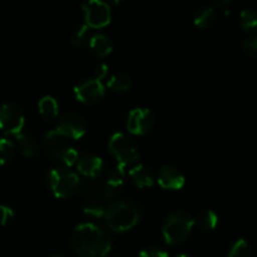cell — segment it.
<instances>
[{
    "label": "cell",
    "mask_w": 257,
    "mask_h": 257,
    "mask_svg": "<svg viewBox=\"0 0 257 257\" xmlns=\"http://www.w3.org/2000/svg\"><path fill=\"white\" fill-rule=\"evenodd\" d=\"M72 246L82 257H105L112 248V241L109 233L102 226L84 222L73 231Z\"/></svg>",
    "instance_id": "1"
},
{
    "label": "cell",
    "mask_w": 257,
    "mask_h": 257,
    "mask_svg": "<svg viewBox=\"0 0 257 257\" xmlns=\"http://www.w3.org/2000/svg\"><path fill=\"white\" fill-rule=\"evenodd\" d=\"M104 218L110 230L124 232L137 225L140 221V210L128 201H118L107 206Z\"/></svg>",
    "instance_id": "2"
},
{
    "label": "cell",
    "mask_w": 257,
    "mask_h": 257,
    "mask_svg": "<svg viewBox=\"0 0 257 257\" xmlns=\"http://www.w3.org/2000/svg\"><path fill=\"white\" fill-rule=\"evenodd\" d=\"M193 217L183 211H173L166 217L162 226V233L166 242L171 246L182 243L192 231Z\"/></svg>",
    "instance_id": "3"
},
{
    "label": "cell",
    "mask_w": 257,
    "mask_h": 257,
    "mask_svg": "<svg viewBox=\"0 0 257 257\" xmlns=\"http://www.w3.org/2000/svg\"><path fill=\"white\" fill-rule=\"evenodd\" d=\"M48 185L58 198H68L77 193L80 187L78 175L65 167L53 168L48 173Z\"/></svg>",
    "instance_id": "4"
},
{
    "label": "cell",
    "mask_w": 257,
    "mask_h": 257,
    "mask_svg": "<svg viewBox=\"0 0 257 257\" xmlns=\"http://www.w3.org/2000/svg\"><path fill=\"white\" fill-rule=\"evenodd\" d=\"M108 148L118 161V166L123 168L140 160L138 146L124 133H114L108 142Z\"/></svg>",
    "instance_id": "5"
},
{
    "label": "cell",
    "mask_w": 257,
    "mask_h": 257,
    "mask_svg": "<svg viewBox=\"0 0 257 257\" xmlns=\"http://www.w3.org/2000/svg\"><path fill=\"white\" fill-rule=\"evenodd\" d=\"M83 13H84L85 25L89 28H103L108 25L112 19L110 7L100 0H89L82 4Z\"/></svg>",
    "instance_id": "6"
},
{
    "label": "cell",
    "mask_w": 257,
    "mask_h": 257,
    "mask_svg": "<svg viewBox=\"0 0 257 257\" xmlns=\"http://www.w3.org/2000/svg\"><path fill=\"white\" fill-rule=\"evenodd\" d=\"M24 114L14 103H4L0 107V131L5 135H19L24 127Z\"/></svg>",
    "instance_id": "7"
},
{
    "label": "cell",
    "mask_w": 257,
    "mask_h": 257,
    "mask_svg": "<svg viewBox=\"0 0 257 257\" xmlns=\"http://www.w3.org/2000/svg\"><path fill=\"white\" fill-rule=\"evenodd\" d=\"M54 131L60 137L79 140L87 132V122L79 113L68 112L60 118Z\"/></svg>",
    "instance_id": "8"
},
{
    "label": "cell",
    "mask_w": 257,
    "mask_h": 257,
    "mask_svg": "<svg viewBox=\"0 0 257 257\" xmlns=\"http://www.w3.org/2000/svg\"><path fill=\"white\" fill-rule=\"evenodd\" d=\"M105 94L104 85L97 78L85 79L74 87V95L79 102L85 104H94L99 102Z\"/></svg>",
    "instance_id": "9"
},
{
    "label": "cell",
    "mask_w": 257,
    "mask_h": 257,
    "mask_svg": "<svg viewBox=\"0 0 257 257\" xmlns=\"http://www.w3.org/2000/svg\"><path fill=\"white\" fill-rule=\"evenodd\" d=\"M155 122V117L151 109L143 107L135 108L130 112L127 118V130L132 135L143 136L151 131Z\"/></svg>",
    "instance_id": "10"
},
{
    "label": "cell",
    "mask_w": 257,
    "mask_h": 257,
    "mask_svg": "<svg viewBox=\"0 0 257 257\" xmlns=\"http://www.w3.org/2000/svg\"><path fill=\"white\" fill-rule=\"evenodd\" d=\"M158 183L166 190H180L185 186V176L175 166H163L158 173Z\"/></svg>",
    "instance_id": "11"
},
{
    "label": "cell",
    "mask_w": 257,
    "mask_h": 257,
    "mask_svg": "<svg viewBox=\"0 0 257 257\" xmlns=\"http://www.w3.org/2000/svg\"><path fill=\"white\" fill-rule=\"evenodd\" d=\"M77 170L85 177L95 178L102 173L103 161L102 158L94 155L79 156L77 161Z\"/></svg>",
    "instance_id": "12"
},
{
    "label": "cell",
    "mask_w": 257,
    "mask_h": 257,
    "mask_svg": "<svg viewBox=\"0 0 257 257\" xmlns=\"http://www.w3.org/2000/svg\"><path fill=\"white\" fill-rule=\"evenodd\" d=\"M130 176L133 182L140 188L151 187L155 183V175L152 170L146 165H138L130 171Z\"/></svg>",
    "instance_id": "13"
},
{
    "label": "cell",
    "mask_w": 257,
    "mask_h": 257,
    "mask_svg": "<svg viewBox=\"0 0 257 257\" xmlns=\"http://www.w3.org/2000/svg\"><path fill=\"white\" fill-rule=\"evenodd\" d=\"M43 142H44L45 147H47L48 151H49V155L52 156L53 158H58V160H59L60 156L63 155L65 148L68 147L67 145L63 143L62 137H60L54 130L45 133L44 138H43Z\"/></svg>",
    "instance_id": "14"
},
{
    "label": "cell",
    "mask_w": 257,
    "mask_h": 257,
    "mask_svg": "<svg viewBox=\"0 0 257 257\" xmlns=\"http://www.w3.org/2000/svg\"><path fill=\"white\" fill-rule=\"evenodd\" d=\"M89 45L93 49V52L97 55H99V57H107L113 50L112 40H110V38L107 34H103V33L92 35L89 40Z\"/></svg>",
    "instance_id": "15"
},
{
    "label": "cell",
    "mask_w": 257,
    "mask_h": 257,
    "mask_svg": "<svg viewBox=\"0 0 257 257\" xmlns=\"http://www.w3.org/2000/svg\"><path fill=\"white\" fill-rule=\"evenodd\" d=\"M38 107H39L40 115H42V118L44 120L50 122V120L57 118L59 105H58V102L55 100V98L52 97V95H44V97L39 100Z\"/></svg>",
    "instance_id": "16"
},
{
    "label": "cell",
    "mask_w": 257,
    "mask_h": 257,
    "mask_svg": "<svg viewBox=\"0 0 257 257\" xmlns=\"http://www.w3.org/2000/svg\"><path fill=\"white\" fill-rule=\"evenodd\" d=\"M193 223L203 231L213 230L218 223V216L213 210H202L193 218Z\"/></svg>",
    "instance_id": "17"
},
{
    "label": "cell",
    "mask_w": 257,
    "mask_h": 257,
    "mask_svg": "<svg viewBox=\"0 0 257 257\" xmlns=\"http://www.w3.org/2000/svg\"><path fill=\"white\" fill-rule=\"evenodd\" d=\"M216 17H217V12L211 5H206V7L200 8L195 14V24L198 28H208L215 23Z\"/></svg>",
    "instance_id": "18"
},
{
    "label": "cell",
    "mask_w": 257,
    "mask_h": 257,
    "mask_svg": "<svg viewBox=\"0 0 257 257\" xmlns=\"http://www.w3.org/2000/svg\"><path fill=\"white\" fill-rule=\"evenodd\" d=\"M15 137H17L18 147H19L20 152H22V155L24 156V157H33V156L37 155L38 146L29 135L19 133V135H17Z\"/></svg>",
    "instance_id": "19"
},
{
    "label": "cell",
    "mask_w": 257,
    "mask_h": 257,
    "mask_svg": "<svg viewBox=\"0 0 257 257\" xmlns=\"http://www.w3.org/2000/svg\"><path fill=\"white\" fill-rule=\"evenodd\" d=\"M107 85L114 92H127L132 87V79L124 73H115L109 78Z\"/></svg>",
    "instance_id": "20"
},
{
    "label": "cell",
    "mask_w": 257,
    "mask_h": 257,
    "mask_svg": "<svg viewBox=\"0 0 257 257\" xmlns=\"http://www.w3.org/2000/svg\"><path fill=\"white\" fill-rule=\"evenodd\" d=\"M90 37H92V34H90V28L84 24L72 35V38H70V43H72L74 47L82 48L84 47V45L89 44Z\"/></svg>",
    "instance_id": "21"
},
{
    "label": "cell",
    "mask_w": 257,
    "mask_h": 257,
    "mask_svg": "<svg viewBox=\"0 0 257 257\" xmlns=\"http://www.w3.org/2000/svg\"><path fill=\"white\" fill-rule=\"evenodd\" d=\"M240 27L247 32H252L257 24V14L253 9H243L240 14Z\"/></svg>",
    "instance_id": "22"
},
{
    "label": "cell",
    "mask_w": 257,
    "mask_h": 257,
    "mask_svg": "<svg viewBox=\"0 0 257 257\" xmlns=\"http://www.w3.org/2000/svg\"><path fill=\"white\" fill-rule=\"evenodd\" d=\"M124 176H125L124 168L120 167V166H117V167L113 168L112 171H109L105 183H107L109 187L114 188V190H118V188L123 185Z\"/></svg>",
    "instance_id": "23"
},
{
    "label": "cell",
    "mask_w": 257,
    "mask_h": 257,
    "mask_svg": "<svg viewBox=\"0 0 257 257\" xmlns=\"http://www.w3.org/2000/svg\"><path fill=\"white\" fill-rule=\"evenodd\" d=\"M251 253H252V251H251L250 243L241 238L233 243L230 252H228V257H251Z\"/></svg>",
    "instance_id": "24"
},
{
    "label": "cell",
    "mask_w": 257,
    "mask_h": 257,
    "mask_svg": "<svg viewBox=\"0 0 257 257\" xmlns=\"http://www.w3.org/2000/svg\"><path fill=\"white\" fill-rule=\"evenodd\" d=\"M14 155V143L7 138H0V166L5 165Z\"/></svg>",
    "instance_id": "25"
},
{
    "label": "cell",
    "mask_w": 257,
    "mask_h": 257,
    "mask_svg": "<svg viewBox=\"0 0 257 257\" xmlns=\"http://www.w3.org/2000/svg\"><path fill=\"white\" fill-rule=\"evenodd\" d=\"M107 207L103 202H97V201H89L84 207V212L92 217H104Z\"/></svg>",
    "instance_id": "26"
},
{
    "label": "cell",
    "mask_w": 257,
    "mask_h": 257,
    "mask_svg": "<svg viewBox=\"0 0 257 257\" xmlns=\"http://www.w3.org/2000/svg\"><path fill=\"white\" fill-rule=\"evenodd\" d=\"M78 158H79V153H78V151L75 150V148L69 147V146H68V147L65 148L64 152H63V155L60 156L59 160H62L63 163H64L67 167H70V166L77 163Z\"/></svg>",
    "instance_id": "27"
},
{
    "label": "cell",
    "mask_w": 257,
    "mask_h": 257,
    "mask_svg": "<svg viewBox=\"0 0 257 257\" xmlns=\"http://www.w3.org/2000/svg\"><path fill=\"white\" fill-rule=\"evenodd\" d=\"M243 50L246 54L251 58H255L257 55V38L256 37H248L243 40Z\"/></svg>",
    "instance_id": "28"
},
{
    "label": "cell",
    "mask_w": 257,
    "mask_h": 257,
    "mask_svg": "<svg viewBox=\"0 0 257 257\" xmlns=\"http://www.w3.org/2000/svg\"><path fill=\"white\" fill-rule=\"evenodd\" d=\"M138 257H170L165 250L158 247H148L140 252Z\"/></svg>",
    "instance_id": "29"
},
{
    "label": "cell",
    "mask_w": 257,
    "mask_h": 257,
    "mask_svg": "<svg viewBox=\"0 0 257 257\" xmlns=\"http://www.w3.org/2000/svg\"><path fill=\"white\" fill-rule=\"evenodd\" d=\"M14 217V212L10 207L5 205H0V225H7Z\"/></svg>",
    "instance_id": "30"
},
{
    "label": "cell",
    "mask_w": 257,
    "mask_h": 257,
    "mask_svg": "<svg viewBox=\"0 0 257 257\" xmlns=\"http://www.w3.org/2000/svg\"><path fill=\"white\" fill-rule=\"evenodd\" d=\"M108 70H109V68H108L107 64H104V63L98 64L97 68H95V75H97V79L100 80L103 79V78L107 77Z\"/></svg>",
    "instance_id": "31"
},
{
    "label": "cell",
    "mask_w": 257,
    "mask_h": 257,
    "mask_svg": "<svg viewBox=\"0 0 257 257\" xmlns=\"http://www.w3.org/2000/svg\"><path fill=\"white\" fill-rule=\"evenodd\" d=\"M176 257H193V256L187 255V253H181V255H178V256H176Z\"/></svg>",
    "instance_id": "32"
},
{
    "label": "cell",
    "mask_w": 257,
    "mask_h": 257,
    "mask_svg": "<svg viewBox=\"0 0 257 257\" xmlns=\"http://www.w3.org/2000/svg\"><path fill=\"white\" fill-rule=\"evenodd\" d=\"M52 257H62V256H52Z\"/></svg>",
    "instance_id": "33"
}]
</instances>
